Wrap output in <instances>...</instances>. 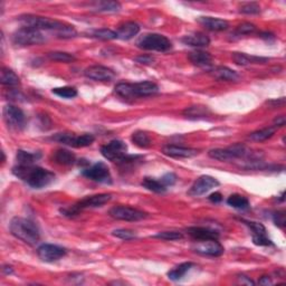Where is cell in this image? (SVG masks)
Masks as SVG:
<instances>
[{
    "label": "cell",
    "mask_w": 286,
    "mask_h": 286,
    "mask_svg": "<svg viewBox=\"0 0 286 286\" xmlns=\"http://www.w3.org/2000/svg\"><path fill=\"white\" fill-rule=\"evenodd\" d=\"M112 199L111 193H99V195H93V196H88L83 198L82 200H79L78 203H76L71 207H67L64 209H61V213L66 217H75L82 212L84 209L87 208H96V207H102L103 205L107 204L108 201Z\"/></svg>",
    "instance_id": "5"
},
{
    "label": "cell",
    "mask_w": 286,
    "mask_h": 286,
    "mask_svg": "<svg viewBox=\"0 0 286 286\" xmlns=\"http://www.w3.org/2000/svg\"><path fill=\"white\" fill-rule=\"evenodd\" d=\"M2 271H3V273H5V274H7V275L12 274V273H14V270H12V267H11V266H3Z\"/></svg>",
    "instance_id": "51"
},
{
    "label": "cell",
    "mask_w": 286,
    "mask_h": 286,
    "mask_svg": "<svg viewBox=\"0 0 286 286\" xmlns=\"http://www.w3.org/2000/svg\"><path fill=\"white\" fill-rule=\"evenodd\" d=\"M0 82L5 86H17L20 84V79L14 71L8 67H3L0 73Z\"/></svg>",
    "instance_id": "29"
},
{
    "label": "cell",
    "mask_w": 286,
    "mask_h": 286,
    "mask_svg": "<svg viewBox=\"0 0 286 286\" xmlns=\"http://www.w3.org/2000/svg\"><path fill=\"white\" fill-rule=\"evenodd\" d=\"M93 9L99 12H117L121 9V3L117 1H99L93 3Z\"/></svg>",
    "instance_id": "32"
},
{
    "label": "cell",
    "mask_w": 286,
    "mask_h": 286,
    "mask_svg": "<svg viewBox=\"0 0 286 286\" xmlns=\"http://www.w3.org/2000/svg\"><path fill=\"white\" fill-rule=\"evenodd\" d=\"M91 36L94 37V38L96 39H101V40H112V39L117 38L116 33L107 28L96 29V31H93L91 33Z\"/></svg>",
    "instance_id": "36"
},
{
    "label": "cell",
    "mask_w": 286,
    "mask_h": 286,
    "mask_svg": "<svg viewBox=\"0 0 286 286\" xmlns=\"http://www.w3.org/2000/svg\"><path fill=\"white\" fill-rule=\"evenodd\" d=\"M256 31V26L254 24L250 23H243L237 27L236 33L238 35H248V34H251Z\"/></svg>",
    "instance_id": "43"
},
{
    "label": "cell",
    "mask_w": 286,
    "mask_h": 286,
    "mask_svg": "<svg viewBox=\"0 0 286 286\" xmlns=\"http://www.w3.org/2000/svg\"><path fill=\"white\" fill-rule=\"evenodd\" d=\"M48 58L50 61L61 62V63H72L75 61V57L73 55H71V54L65 53V52L48 53Z\"/></svg>",
    "instance_id": "38"
},
{
    "label": "cell",
    "mask_w": 286,
    "mask_h": 286,
    "mask_svg": "<svg viewBox=\"0 0 286 286\" xmlns=\"http://www.w3.org/2000/svg\"><path fill=\"white\" fill-rule=\"evenodd\" d=\"M108 214L114 219L124 221H139L148 217V214L145 212L129 206H115L110 209Z\"/></svg>",
    "instance_id": "9"
},
{
    "label": "cell",
    "mask_w": 286,
    "mask_h": 286,
    "mask_svg": "<svg viewBox=\"0 0 286 286\" xmlns=\"http://www.w3.org/2000/svg\"><path fill=\"white\" fill-rule=\"evenodd\" d=\"M163 154L168 155L170 158H178V159H188L193 158L199 154V150L186 148V146H180L175 144H168L162 148Z\"/></svg>",
    "instance_id": "18"
},
{
    "label": "cell",
    "mask_w": 286,
    "mask_h": 286,
    "mask_svg": "<svg viewBox=\"0 0 286 286\" xmlns=\"http://www.w3.org/2000/svg\"><path fill=\"white\" fill-rule=\"evenodd\" d=\"M238 280L241 281L242 284H248V285H254V282L251 281L250 279H248L247 276L245 275H239L238 276Z\"/></svg>",
    "instance_id": "49"
},
{
    "label": "cell",
    "mask_w": 286,
    "mask_h": 286,
    "mask_svg": "<svg viewBox=\"0 0 286 286\" xmlns=\"http://www.w3.org/2000/svg\"><path fill=\"white\" fill-rule=\"evenodd\" d=\"M285 122H286V120H285V116L284 115L277 116L276 119L274 120V128H276V127H279V128L284 127Z\"/></svg>",
    "instance_id": "48"
},
{
    "label": "cell",
    "mask_w": 286,
    "mask_h": 286,
    "mask_svg": "<svg viewBox=\"0 0 286 286\" xmlns=\"http://www.w3.org/2000/svg\"><path fill=\"white\" fill-rule=\"evenodd\" d=\"M187 233L196 241H209V239H218L219 233L208 227H189Z\"/></svg>",
    "instance_id": "19"
},
{
    "label": "cell",
    "mask_w": 286,
    "mask_h": 286,
    "mask_svg": "<svg viewBox=\"0 0 286 286\" xmlns=\"http://www.w3.org/2000/svg\"><path fill=\"white\" fill-rule=\"evenodd\" d=\"M273 220H274V224L276 226L283 228L285 226V214L283 212H277L273 214Z\"/></svg>",
    "instance_id": "45"
},
{
    "label": "cell",
    "mask_w": 286,
    "mask_h": 286,
    "mask_svg": "<svg viewBox=\"0 0 286 286\" xmlns=\"http://www.w3.org/2000/svg\"><path fill=\"white\" fill-rule=\"evenodd\" d=\"M219 186V181L217 179H214L212 176H201L198 179L196 180L191 188L189 189L188 195L192 197H199L205 195L206 192H208L212 189Z\"/></svg>",
    "instance_id": "14"
},
{
    "label": "cell",
    "mask_w": 286,
    "mask_h": 286,
    "mask_svg": "<svg viewBox=\"0 0 286 286\" xmlns=\"http://www.w3.org/2000/svg\"><path fill=\"white\" fill-rule=\"evenodd\" d=\"M46 39L43 33L32 27H22L12 35V41L16 45L32 46L44 43Z\"/></svg>",
    "instance_id": "8"
},
{
    "label": "cell",
    "mask_w": 286,
    "mask_h": 286,
    "mask_svg": "<svg viewBox=\"0 0 286 286\" xmlns=\"http://www.w3.org/2000/svg\"><path fill=\"white\" fill-rule=\"evenodd\" d=\"M18 20L24 25V27H32L38 31H49L54 32L58 36L62 31H64L69 24H65L60 20L48 18V17H40L35 15H23Z\"/></svg>",
    "instance_id": "4"
},
{
    "label": "cell",
    "mask_w": 286,
    "mask_h": 286,
    "mask_svg": "<svg viewBox=\"0 0 286 286\" xmlns=\"http://www.w3.org/2000/svg\"><path fill=\"white\" fill-rule=\"evenodd\" d=\"M154 238L163 239V241H179V239L183 238L182 233L179 231H161L157 235H154Z\"/></svg>",
    "instance_id": "40"
},
{
    "label": "cell",
    "mask_w": 286,
    "mask_h": 286,
    "mask_svg": "<svg viewBox=\"0 0 286 286\" xmlns=\"http://www.w3.org/2000/svg\"><path fill=\"white\" fill-rule=\"evenodd\" d=\"M82 175L87 179L100 183H112V176L108 167L104 162H96L94 165L82 170Z\"/></svg>",
    "instance_id": "10"
},
{
    "label": "cell",
    "mask_w": 286,
    "mask_h": 286,
    "mask_svg": "<svg viewBox=\"0 0 286 286\" xmlns=\"http://www.w3.org/2000/svg\"><path fill=\"white\" fill-rule=\"evenodd\" d=\"M248 228L251 231V238H253V243L257 246H271L273 243L267 236V230L265 228L263 224L256 221L250 220H242Z\"/></svg>",
    "instance_id": "15"
},
{
    "label": "cell",
    "mask_w": 286,
    "mask_h": 286,
    "mask_svg": "<svg viewBox=\"0 0 286 286\" xmlns=\"http://www.w3.org/2000/svg\"><path fill=\"white\" fill-rule=\"evenodd\" d=\"M12 174L17 178L22 179L29 187L41 189L49 186L55 179V175L52 171L35 166H19L12 168Z\"/></svg>",
    "instance_id": "1"
},
{
    "label": "cell",
    "mask_w": 286,
    "mask_h": 286,
    "mask_svg": "<svg viewBox=\"0 0 286 286\" xmlns=\"http://www.w3.org/2000/svg\"><path fill=\"white\" fill-rule=\"evenodd\" d=\"M153 61H154V58L150 55H141V56L136 57V62L140 63V64L149 65V64H152Z\"/></svg>",
    "instance_id": "46"
},
{
    "label": "cell",
    "mask_w": 286,
    "mask_h": 286,
    "mask_svg": "<svg viewBox=\"0 0 286 286\" xmlns=\"http://www.w3.org/2000/svg\"><path fill=\"white\" fill-rule=\"evenodd\" d=\"M248 150L246 149L245 145L242 144H235L233 146H229L227 149H213L210 150L208 154L210 158H213L214 160H218V161L227 162L231 161V160L243 158L247 155Z\"/></svg>",
    "instance_id": "11"
},
{
    "label": "cell",
    "mask_w": 286,
    "mask_h": 286,
    "mask_svg": "<svg viewBox=\"0 0 286 286\" xmlns=\"http://www.w3.org/2000/svg\"><path fill=\"white\" fill-rule=\"evenodd\" d=\"M67 250L64 247L53 244H43L37 248V255L38 257L46 263H53L61 259L66 255Z\"/></svg>",
    "instance_id": "13"
},
{
    "label": "cell",
    "mask_w": 286,
    "mask_h": 286,
    "mask_svg": "<svg viewBox=\"0 0 286 286\" xmlns=\"http://www.w3.org/2000/svg\"><path fill=\"white\" fill-rule=\"evenodd\" d=\"M52 92L55 95L60 96V98H63V99H74L75 96H77V90L72 86L56 87V88H53Z\"/></svg>",
    "instance_id": "37"
},
{
    "label": "cell",
    "mask_w": 286,
    "mask_h": 286,
    "mask_svg": "<svg viewBox=\"0 0 286 286\" xmlns=\"http://www.w3.org/2000/svg\"><path fill=\"white\" fill-rule=\"evenodd\" d=\"M195 251L197 254L204 256H212V257H218L224 254V246L218 242V239H209V241H199L195 246Z\"/></svg>",
    "instance_id": "16"
},
{
    "label": "cell",
    "mask_w": 286,
    "mask_h": 286,
    "mask_svg": "<svg viewBox=\"0 0 286 286\" xmlns=\"http://www.w3.org/2000/svg\"><path fill=\"white\" fill-rule=\"evenodd\" d=\"M275 133V128L274 127H270V128H265L262 130H258V131H255L253 133L250 134V139L253 141H257V142H262L267 140V139L272 138L274 136Z\"/></svg>",
    "instance_id": "35"
},
{
    "label": "cell",
    "mask_w": 286,
    "mask_h": 286,
    "mask_svg": "<svg viewBox=\"0 0 286 286\" xmlns=\"http://www.w3.org/2000/svg\"><path fill=\"white\" fill-rule=\"evenodd\" d=\"M53 160L58 165L71 166L76 162V157L73 152L66 149H58L53 153Z\"/></svg>",
    "instance_id": "25"
},
{
    "label": "cell",
    "mask_w": 286,
    "mask_h": 286,
    "mask_svg": "<svg viewBox=\"0 0 286 286\" xmlns=\"http://www.w3.org/2000/svg\"><path fill=\"white\" fill-rule=\"evenodd\" d=\"M193 267V263L191 262H187V263H182L176 266L175 268H172L171 271L168 272V277L171 281H180L183 279V276L187 274V273L191 270Z\"/></svg>",
    "instance_id": "30"
},
{
    "label": "cell",
    "mask_w": 286,
    "mask_h": 286,
    "mask_svg": "<svg viewBox=\"0 0 286 286\" xmlns=\"http://www.w3.org/2000/svg\"><path fill=\"white\" fill-rule=\"evenodd\" d=\"M139 32H140V26L134 22H127L120 25L117 31L115 32L117 35V38L122 40H129L137 36Z\"/></svg>",
    "instance_id": "21"
},
{
    "label": "cell",
    "mask_w": 286,
    "mask_h": 286,
    "mask_svg": "<svg viewBox=\"0 0 286 286\" xmlns=\"http://www.w3.org/2000/svg\"><path fill=\"white\" fill-rule=\"evenodd\" d=\"M233 61L236 63L237 65L246 66L250 64H265V63H267L268 61H270V58L248 55V54H245V53H234Z\"/></svg>",
    "instance_id": "23"
},
{
    "label": "cell",
    "mask_w": 286,
    "mask_h": 286,
    "mask_svg": "<svg viewBox=\"0 0 286 286\" xmlns=\"http://www.w3.org/2000/svg\"><path fill=\"white\" fill-rule=\"evenodd\" d=\"M41 154L39 152H28L25 150H18L16 154L17 165L19 166H33L35 161L40 159Z\"/></svg>",
    "instance_id": "27"
},
{
    "label": "cell",
    "mask_w": 286,
    "mask_h": 286,
    "mask_svg": "<svg viewBox=\"0 0 286 286\" xmlns=\"http://www.w3.org/2000/svg\"><path fill=\"white\" fill-rule=\"evenodd\" d=\"M209 114H210L209 108L207 107H205V105H192V107H189L183 111V115L186 116L187 119L191 120L204 119V117H207Z\"/></svg>",
    "instance_id": "26"
},
{
    "label": "cell",
    "mask_w": 286,
    "mask_h": 286,
    "mask_svg": "<svg viewBox=\"0 0 286 286\" xmlns=\"http://www.w3.org/2000/svg\"><path fill=\"white\" fill-rule=\"evenodd\" d=\"M84 75L87 78L96 82H111L115 78V73L111 69L101 65L90 66L84 71Z\"/></svg>",
    "instance_id": "17"
},
{
    "label": "cell",
    "mask_w": 286,
    "mask_h": 286,
    "mask_svg": "<svg viewBox=\"0 0 286 286\" xmlns=\"http://www.w3.org/2000/svg\"><path fill=\"white\" fill-rule=\"evenodd\" d=\"M10 233L14 235L16 238L20 239L28 245L34 246L39 242L40 234L38 227L35 222L26 219L22 217L12 218L9 224Z\"/></svg>",
    "instance_id": "2"
},
{
    "label": "cell",
    "mask_w": 286,
    "mask_h": 286,
    "mask_svg": "<svg viewBox=\"0 0 286 286\" xmlns=\"http://www.w3.org/2000/svg\"><path fill=\"white\" fill-rule=\"evenodd\" d=\"M131 140L134 144L142 149H146L151 145V139L149 137V134L143 131L134 132L131 137Z\"/></svg>",
    "instance_id": "34"
},
{
    "label": "cell",
    "mask_w": 286,
    "mask_h": 286,
    "mask_svg": "<svg viewBox=\"0 0 286 286\" xmlns=\"http://www.w3.org/2000/svg\"><path fill=\"white\" fill-rule=\"evenodd\" d=\"M227 204H228L230 207L241 210L247 209L250 207V200H248L245 196L238 195V193L231 195L229 198L227 199Z\"/></svg>",
    "instance_id": "33"
},
{
    "label": "cell",
    "mask_w": 286,
    "mask_h": 286,
    "mask_svg": "<svg viewBox=\"0 0 286 286\" xmlns=\"http://www.w3.org/2000/svg\"><path fill=\"white\" fill-rule=\"evenodd\" d=\"M101 153L105 159L112 162L127 163L129 158L128 146L123 141L112 140L101 146Z\"/></svg>",
    "instance_id": "6"
},
{
    "label": "cell",
    "mask_w": 286,
    "mask_h": 286,
    "mask_svg": "<svg viewBox=\"0 0 286 286\" xmlns=\"http://www.w3.org/2000/svg\"><path fill=\"white\" fill-rule=\"evenodd\" d=\"M188 58L193 65L198 67H208L213 63V56L204 50H195V52L189 53Z\"/></svg>",
    "instance_id": "24"
},
{
    "label": "cell",
    "mask_w": 286,
    "mask_h": 286,
    "mask_svg": "<svg viewBox=\"0 0 286 286\" xmlns=\"http://www.w3.org/2000/svg\"><path fill=\"white\" fill-rule=\"evenodd\" d=\"M142 186L144 187L145 189H148V190L153 191V192H157V193L166 192V190L168 189L165 186V184L162 183L161 180H158V179H154V178H150V177H145V178L143 179Z\"/></svg>",
    "instance_id": "31"
},
{
    "label": "cell",
    "mask_w": 286,
    "mask_h": 286,
    "mask_svg": "<svg viewBox=\"0 0 286 286\" xmlns=\"http://www.w3.org/2000/svg\"><path fill=\"white\" fill-rule=\"evenodd\" d=\"M3 119L8 127L16 131H22L26 125V116L19 107L15 105H6L3 107Z\"/></svg>",
    "instance_id": "12"
},
{
    "label": "cell",
    "mask_w": 286,
    "mask_h": 286,
    "mask_svg": "<svg viewBox=\"0 0 286 286\" xmlns=\"http://www.w3.org/2000/svg\"><path fill=\"white\" fill-rule=\"evenodd\" d=\"M94 141L95 138L93 134L85 133L82 134V136H77L74 148H85V146H90Z\"/></svg>",
    "instance_id": "39"
},
{
    "label": "cell",
    "mask_w": 286,
    "mask_h": 286,
    "mask_svg": "<svg viewBox=\"0 0 286 286\" xmlns=\"http://www.w3.org/2000/svg\"><path fill=\"white\" fill-rule=\"evenodd\" d=\"M259 284H263V285H270L272 284V281L268 276H263L262 279L259 280Z\"/></svg>",
    "instance_id": "50"
},
{
    "label": "cell",
    "mask_w": 286,
    "mask_h": 286,
    "mask_svg": "<svg viewBox=\"0 0 286 286\" xmlns=\"http://www.w3.org/2000/svg\"><path fill=\"white\" fill-rule=\"evenodd\" d=\"M260 7L257 2H245L239 7V12L246 15H256L259 14Z\"/></svg>",
    "instance_id": "41"
},
{
    "label": "cell",
    "mask_w": 286,
    "mask_h": 286,
    "mask_svg": "<svg viewBox=\"0 0 286 286\" xmlns=\"http://www.w3.org/2000/svg\"><path fill=\"white\" fill-rule=\"evenodd\" d=\"M112 234L113 236L123 239V241H131V239L136 238V233L129 229H116Z\"/></svg>",
    "instance_id": "42"
},
{
    "label": "cell",
    "mask_w": 286,
    "mask_h": 286,
    "mask_svg": "<svg viewBox=\"0 0 286 286\" xmlns=\"http://www.w3.org/2000/svg\"><path fill=\"white\" fill-rule=\"evenodd\" d=\"M213 75L217 79H220V81H228V82H236L239 79V75L237 72H235L233 70L228 69V67L225 66H219L216 67L213 71Z\"/></svg>",
    "instance_id": "28"
},
{
    "label": "cell",
    "mask_w": 286,
    "mask_h": 286,
    "mask_svg": "<svg viewBox=\"0 0 286 286\" xmlns=\"http://www.w3.org/2000/svg\"><path fill=\"white\" fill-rule=\"evenodd\" d=\"M181 41L184 45L191 46V47H206L210 44L209 37L203 33L189 34L182 37Z\"/></svg>",
    "instance_id": "22"
},
{
    "label": "cell",
    "mask_w": 286,
    "mask_h": 286,
    "mask_svg": "<svg viewBox=\"0 0 286 286\" xmlns=\"http://www.w3.org/2000/svg\"><path fill=\"white\" fill-rule=\"evenodd\" d=\"M177 176L175 175V174H172V172H169V174H166L165 176L162 177L161 179V181H162V183L165 184V186L168 188V187H172L174 186V184L177 182Z\"/></svg>",
    "instance_id": "44"
},
{
    "label": "cell",
    "mask_w": 286,
    "mask_h": 286,
    "mask_svg": "<svg viewBox=\"0 0 286 286\" xmlns=\"http://www.w3.org/2000/svg\"><path fill=\"white\" fill-rule=\"evenodd\" d=\"M208 199L212 201V203H214V204H219L220 201L222 200V195L220 192H218V191H216V192H214V193H212V195H210L209 197H208Z\"/></svg>",
    "instance_id": "47"
},
{
    "label": "cell",
    "mask_w": 286,
    "mask_h": 286,
    "mask_svg": "<svg viewBox=\"0 0 286 286\" xmlns=\"http://www.w3.org/2000/svg\"><path fill=\"white\" fill-rule=\"evenodd\" d=\"M139 48L154 52H168L171 49V41L166 36L160 34H145L137 41Z\"/></svg>",
    "instance_id": "7"
},
{
    "label": "cell",
    "mask_w": 286,
    "mask_h": 286,
    "mask_svg": "<svg viewBox=\"0 0 286 286\" xmlns=\"http://www.w3.org/2000/svg\"><path fill=\"white\" fill-rule=\"evenodd\" d=\"M114 91L123 99H136L157 94L159 87L153 82L144 81L138 83H120L115 86Z\"/></svg>",
    "instance_id": "3"
},
{
    "label": "cell",
    "mask_w": 286,
    "mask_h": 286,
    "mask_svg": "<svg viewBox=\"0 0 286 286\" xmlns=\"http://www.w3.org/2000/svg\"><path fill=\"white\" fill-rule=\"evenodd\" d=\"M197 22L206 29L213 32H222L229 27L227 20L214 18V17H199V18H197Z\"/></svg>",
    "instance_id": "20"
}]
</instances>
